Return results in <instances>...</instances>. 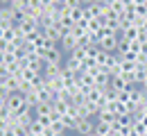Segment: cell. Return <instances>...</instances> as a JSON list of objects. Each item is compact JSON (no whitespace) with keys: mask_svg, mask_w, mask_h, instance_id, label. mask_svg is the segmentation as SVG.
<instances>
[{"mask_svg":"<svg viewBox=\"0 0 147 136\" xmlns=\"http://www.w3.org/2000/svg\"><path fill=\"white\" fill-rule=\"evenodd\" d=\"M7 109H9L11 116H25V114H32V111H34V109L30 107L25 93H11L9 100H7Z\"/></svg>","mask_w":147,"mask_h":136,"instance_id":"cell-1","label":"cell"},{"mask_svg":"<svg viewBox=\"0 0 147 136\" xmlns=\"http://www.w3.org/2000/svg\"><path fill=\"white\" fill-rule=\"evenodd\" d=\"M59 48H61L66 55H70V52H75L77 48H82V43H79V39H77V34H75V32H68L66 37H61Z\"/></svg>","mask_w":147,"mask_h":136,"instance_id":"cell-2","label":"cell"},{"mask_svg":"<svg viewBox=\"0 0 147 136\" xmlns=\"http://www.w3.org/2000/svg\"><path fill=\"white\" fill-rule=\"evenodd\" d=\"M95 122H97V120H93V118H82V120H77L73 132L77 136H91L93 132H95Z\"/></svg>","mask_w":147,"mask_h":136,"instance_id":"cell-3","label":"cell"},{"mask_svg":"<svg viewBox=\"0 0 147 136\" xmlns=\"http://www.w3.org/2000/svg\"><path fill=\"white\" fill-rule=\"evenodd\" d=\"M109 89L115 93V95H120V93H125V91L131 89V84H129L125 77H120V75H111V86Z\"/></svg>","mask_w":147,"mask_h":136,"instance_id":"cell-4","label":"cell"}]
</instances>
